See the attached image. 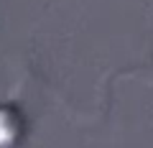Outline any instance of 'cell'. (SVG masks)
I'll list each match as a JSON object with an SVG mask.
<instances>
[{
    "label": "cell",
    "instance_id": "obj_1",
    "mask_svg": "<svg viewBox=\"0 0 153 148\" xmlns=\"http://www.w3.org/2000/svg\"><path fill=\"white\" fill-rule=\"evenodd\" d=\"M23 115L13 105H0V148H10L23 135Z\"/></svg>",
    "mask_w": 153,
    "mask_h": 148
}]
</instances>
